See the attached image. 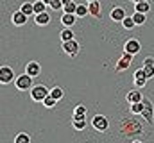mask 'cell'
Returning <instances> with one entry per match:
<instances>
[{"label": "cell", "instance_id": "cell-1", "mask_svg": "<svg viewBox=\"0 0 154 143\" xmlns=\"http://www.w3.org/2000/svg\"><path fill=\"white\" fill-rule=\"evenodd\" d=\"M48 95H50V90L45 84H36V86L31 88V99L36 100V102H43Z\"/></svg>", "mask_w": 154, "mask_h": 143}, {"label": "cell", "instance_id": "cell-29", "mask_svg": "<svg viewBox=\"0 0 154 143\" xmlns=\"http://www.w3.org/2000/svg\"><path fill=\"white\" fill-rule=\"evenodd\" d=\"M56 104H57V100H56L54 97H50V95H48V97H47V99L43 100V106H45V107H48V109H50V107H54Z\"/></svg>", "mask_w": 154, "mask_h": 143}, {"label": "cell", "instance_id": "cell-3", "mask_svg": "<svg viewBox=\"0 0 154 143\" xmlns=\"http://www.w3.org/2000/svg\"><path fill=\"white\" fill-rule=\"evenodd\" d=\"M32 79L34 77H31L29 73H23V75H20L16 81H14V84H16V88L20 90V91H25V90H31L34 84H32Z\"/></svg>", "mask_w": 154, "mask_h": 143}, {"label": "cell", "instance_id": "cell-5", "mask_svg": "<svg viewBox=\"0 0 154 143\" xmlns=\"http://www.w3.org/2000/svg\"><path fill=\"white\" fill-rule=\"evenodd\" d=\"M140 50H142V45H140V41H138V39H134V38L127 39V41H125V45H124V52H127V54L136 56Z\"/></svg>", "mask_w": 154, "mask_h": 143}, {"label": "cell", "instance_id": "cell-7", "mask_svg": "<svg viewBox=\"0 0 154 143\" xmlns=\"http://www.w3.org/2000/svg\"><path fill=\"white\" fill-rule=\"evenodd\" d=\"M13 79H14V72H13L11 66H2L0 68V82L2 84H9Z\"/></svg>", "mask_w": 154, "mask_h": 143}, {"label": "cell", "instance_id": "cell-12", "mask_svg": "<svg viewBox=\"0 0 154 143\" xmlns=\"http://www.w3.org/2000/svg\"><path fill=\"white\" fill-rule=\"evenodd\" d=\"M125 100H127L129 104H136V102H142V100H143V97H142V93H140L138 90H131V91L127 93Z\"/></svg>", "mask_w": 154, "mask_h": 143}, {"label": "cell", "instance_id": "cell-26", "mask_svg": "<svg viewBox=\"0 0 154 143\" xmlns=\"http://www.w3.org/2000/svg\"><path fill=\"white\" fill-rule=\"evenodd\" d=\"M133 20L136 22V25H143V23H145V20H147V16H145L143 13H136V11H134V14H133Z\"/></svg>", "mask_w": 154, "mask_h": 143}, {"label": "cell", "instance_id": "cell-10", "mask_svg": "<svg viewBox=\"0 0 154 143\" xmlns=\"http://www.w3.org/2000/svg\"><path fill=\"white\" fill-rule=\"evenodd\" d=\"M133 81H134V86L136 88H143L145 84H147V77H145V73H143V68L142 70H136V73H134V77H133Z\"/></svg>", "mask_w": 154, "mask_h": 143}, {"label": "cell", "instance_id": "cell-32", "mask_svg": "<svg viewBox=\"0 0 154 143\" xmlns=\"http://www.w3.org/2000/svg\"><path fill=\"white\" fill-rule=\"evenodd\" d=\"M143 73L147 79H152L154 77V66H143Z\"/></svg>", "mask_w": 154, "mask_h": 143}, {"label": "cell", "instance_id": "cell-16", "mask_svg": "<svg viewBox=\"0 0 154 143\" xmlns=\"http://www.w3.org/2000/svg\"><path fill=\"white\" fill-rule=\"evenodd\" d=\"M88 7H90V14H93V16H97V18L102 16V14H100V4H99V0L88 2Z\"/></svg>", "mask_w": 154, "mask_h": 143}, {"label": "cell", "instance_id": "cell-24", "mask_svg": "<svg viewBox=\"0 0 154 143\" xmlns=\"http://www.w3.org/2000/svg\"><path fill=\"white\" fill-rule=\"evenodd\" d=\"M122 25H124V29L131 31V29H134V27H136V22L133 20V16H125V18H124V22H122Z\"/></svg>", "mask_w": 154, "mask_h": 143}, {"label": "cell", "instance_id": "cell-18", "mask_svg": "<svg viewBox=\"0 0 154 143\" xmlns=\"http://www.w3.org/2000/svg\"><path fill=\"white\" fill-rule=\"evenodd\" d=\"M134 11L147 14V13L151 11V4H149V2H138V4H134Z\"/></svg>", "mask_w": 154, "mask_h": 143}, {"label": "cell", "instance_id": "cell-21", "mask_svg": "<svg viewBox=\"0 0 154 143\" xmlns=\"http://www.w3.org/2000/svg\"><path fill=\"white\" fill-rule=\"evenodd\" d=\"M84 116H86V107L77 106L74 109V120H84Z\"/></svg>", "mask_w": 154, "mask_h": 143}, {"label": "cell", "instance_id": "cell-20", "mask_svg": "<svg viewBox=\"0 0 154 143\" xmlns=\"http://www.w3.org/2000/svg\"><path fill=\"white\" fill-rule=\"evenodd\" d=\"M20 11H22L23 14L31 16V14H34V4H31V2H23L22 7H20Z\"/></svg>", "mask_w": 154, "mask_h": 143}, {"label": "cell", "instance_id": "cell-25", "mask_svg": "<svg viewBox=\"0 0 154 143\" xmlns=\"http://www.w3.org/2000/svg\"><path fill=\"white\" fill-rule=\"evenodd\" d=\"M70 39H74V32L70 27H65L61 31V41H70Z\"/></svg>", "mask_w": 154, "mask_h": 143}, {"label": "cell", "instance_id": "cell-4", "mask_svg": "<svg viewBox=\"0 0 154 143\" xmlns=\"http://www.w3.org/2000/svg\"><path fill=\"white\" fill-rule=\"evenodd\" d=\"M61 48H63V52L68 54L70 57H75L77 54H79V50H81V47H79V43H77L75 39L63 41V43H61Z\"/></svg>", "mask_w": 154, "mask_h": 143}, {"label": "cell", "instance_id": "cell-11", "mask_svg": "<svg viewBox=\"0 0 154 143\" xmlns=\"http://www.w3.org/2000/svg\"><path fill=\"white\" fill-rule=\"evenodd\" d=\"M25 73H29L31 77H38L39 73H41V66H39V63H36V61L27 63V66H25Z\"/></svg>", "mask_w": 154, "mask_h": 143}, {"label": "cell", "instance_id": "cell-31", "mask_svg": "<svg viewBox=\"0 0 154 143\" xmlns=\"http://www.w3.org/2000/svg\"><path fill=\"white\" fill-rule=\"evenodd\" d=\"M50 9L61 11V9H63V0H50Z\"/></svg>", "mask_w": 154, "mask_h": 143}, {"label": "cell", "instance_id": "cell-19", "mask_svg": "<svg viewBox=\"0 0 154 143\" xmlns=\"http://www.w3.org/2000/svg\"><path fill=\"white\" fill-rule=\"evenodd\" d=\"M75 14L79 16V18H82V16H86V14H90V7H88V4H77Z\"/></svg>", "mask_w": 154, "mask_h": 143}, {"label": "cell", "instance_id": "cell-2", "mask_svg": "<svg viewBox=\"0 0 154 143\" xmlns=\"http://www.w3.org/2000/svg\"><path fill=\"white\" fill-rule=\"evenodd\" d=\"M91 127L95 131H99V132H106L109 129V122H108V118L104 114H95L93 120H91Z\"/></svg>", "mask_w": 154, "mask_h": 143}, {"label": "cell", "instance_id": "cell-28", "mask_svg": "<svg viewBox=\"0 0 154 143\" xmlns=\"http://www.w3.org/2000/svg\"><path fill=\"white\" fill-rule=\"evenodd\" d=\"M14 143H31V136L27 132H20L16 138H14Z\"/></svg>", "mask_w": 154, "mask_h": 143}, {"label": "cell", "instance_id": "cell-30", "mask_svg": "<svg viewBox=\"0 0 154 143\" xmlns=\"http://www.w3.org/2000/svg\"><path fill=\"white\" fill-rule=\"evenodd\" d=\"M72 125H74V129H75V131H82V129L86 127V120H74V122H72Z\"/></svg>", "mask_w": 154, "mask_h": 143}, {"label": "cell", "instance_id": "cell-17", "mask_svg": "<svg viewBox=\"0 0 154 143\" xmlns=\"http://www.w3.org/2000/svg\"><path fill=\"white\" fill-rule=\"evenodd\" d=\"M77 4L74 0H63V11L65 13H70V14H75Z\"/></svg>", "mask_w": 154, "mask_h": 143}, {"label": "cell", "instance_id": "cell-13", "mask_svg": "<svg viewBox=\"0 0 154 143\" xmlns=\"http://www.w3.org/2000/svg\"><path fill=\"white\" fill-rule=\"evenodd\" d=\"M50 18H52V14H48V11L39 13V14H34V22H36V25H47V23H50Z\"/></svg>", "mask_w": 154, "mask_h": 143}, {"label": "cell", "instance_id": "cell-22", "mask_svg": "<svg viewBox=\"0 0 154 143\" xmlns=\"http://www.w3.org/2000/svg\"><path fill=\"white\" fill-rule=\"evenodd\" d=\"M50 97H54L56 100H61V99L65 97V91H63L61 88H57V86H54V88H50Z\"/></svg>", "mask_w": 154, "mask_h": 143}, {"label": "cell", "instance_id": "cell-33", "mask_svg": "<svg viewBox=\"0 0 154 143\" xmlns=\"http://www.w3.org/2000/svg\"><path fill=\"white\" fill-rule=\"evenodd\" d=\"M143 66H154V57H151V56L145 57L143 59Z\"/></svg>", "mask_w": 154, "mask_h": 143}, {"label": "cell", "instance_id": "cell-14", "mask_svg": "<svg viewBox=\"0 0 154 143\" xmlns=\"http://www.w3.org/2000/svg\"><path fill=\"white\" fill-rule=\"evenodd\" d=\"M75 20H77V14H70V13H63L61 14V23L65 27H72L75 23Z\"/></svg>", "mask_w": 154, "mask_h": 143}, {"label": "cell", "instance_id": "cell-9", "mask_svg": "<svg viewBox=\"0 0 154 143\" xmlns=\"http://www.w3.org/2000/svg\"><path fill=\"white\" fill-rule=\"evenodd\" d=\"M27 18H29V16H27V14H23L20 9H18V11H14V13L11 14V22H13L16 27H22V25H25V23H27Z\"/></svg>", "mask_w": 154, "mask_h": 143}, {"label": "cell", "instance_id": "cell-27", "mask_svg": "<svg viewBox=\"0 0 154 143\" xmlns=\"http://www.w3.org/2000/svg\"><path fill=\"white\" fill-rule=\"evenodd\" d=\"M143 100L142 102H136V104H131V113L133 114H142V111H143Z\"/></svg>", "mask_w": 154, "mask_h": 143}, {"label": "cell", "instance_id": "cell-15", "mask_svg": "<svg viewBox=\"0 0 154 143\" xmlns=\"http://www.w3.org/2000/svg\"><path fill=\"white\" fill-rule=\"evenodd\" d=\"M111 20L113 22H124V18H125V11H124V7H115L113 11H111Z\"/></svg>", "mask_w": 154, "mask_h": 143}, {"label": "cell", "instance_id": "cell-23", "mask_svg": "<svg viewBox=\"0 0 154 143\" xmlns=\"http://www.w3.org/2000/svg\"><path fill=\"white\" fill-rule=\"evenodd\" d=\"M47 7H48V5H47L43 0H36V2H34V14L45 13V11H47Z\"/></svg>", "mask_w": 154, "mask_h": 143}, {"label": "cell", "instance_id": "cell-35", "mask_svg": "<svg viewBox=\"0 0 154 143\" xmlns=\"http://www.w3.org/2000/svg\"><path fill=\"white\" fill-rule=\"evenodd\" d=\"M133 143H142V141H133Z\"/></svg>", "mask_w": 154, "mask_h": 143}, {"label": "cell", "instance_id": "cell-36", "mask_svg": "<svg viewBox=\"0 0 154 143\" xmlns=\"http://www.w3.org/2000/svg\"><path fill=\"white\" fill-rule=\"evenodd\" d=\"M88 2H95V0H88Z\"/></svg>", "mask_w": 154, "mask_h": 143}, {"label": "cell", "instance_id": "cell-34", "mask_svg": "<svg viewBox=\"0 0 154 143\" xmlns=\"http://www.w3.org/2000/svg\"><path fill=\"white\" fill-rule=\"evenodd\" d=\"M131 2H134V4H138V2H147V0H131Z\"/></svg>", "mask_w": 154, "mask_h": 143}, {"label": "cell", "instance_id": "cell-8", "mask_svg": "<svg viewBox=\"0 0 154 143\" xmlns=\"http://www.w3.org/2000/svg\"><path fill=\"white\" fill-rule=\"evenodd\" d=\"M131 61H133V54H127V52H124V56L118 59V63H116V72H124L125 68H129V65H131Z\"/></svg>", "mask_w": 154, "mask_h": 143}, {"label": "cell", "instance_id": "cell-6", "mask_svg": "<svg viewBox=\"0 0 154 143\" xmlns=\"http://www.w3.org/2000/svg\"><path fill=\"white\" fill-rule=\"evenodd\" d=\"M143 111H142V116L145 118V122H149V123H154V107L152 104L147 100V99H143Z\"/></svg>", "mask_w": 154, "mask_h": 143}]
</instances>
